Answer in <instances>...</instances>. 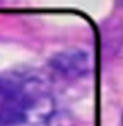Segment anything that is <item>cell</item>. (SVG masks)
Instances as JSON below:
<instances>
[{
	"instance_id": "cell-1",
	"label": "cell",
	"mask_w": 123,
	"mask_h": 126,
	"mask_svg": "<svg viewBox=\"0 0 123 126\" xmlns=\"http://www.w3.org/2000/svg\"><path fill=\"white\" fill-rule=\"evenodd\" d=\"M0 126H73L46 81L30 74L0 76Z\"/></svg>"
}]
</instances>
